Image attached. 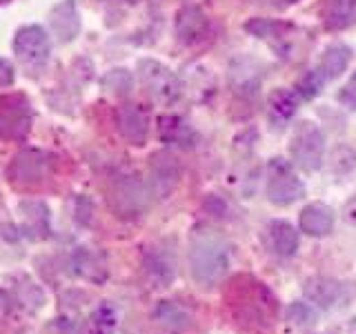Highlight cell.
I'll return each mask as SVG.
<instances>
[{
    "instance_id": "d6986e66",
    "label": "cell",
    "mask_w": 356,
    "mask_h": 334,
    "mask_svg": "<svg viewBox=\"0 0 356 334\" xmlns=\"http://www.w3.org/2000/svg\"><path fill=\"white\" fill-rule=\"evenodd\" d=\"M267 237H270V248L274 254L289 259L298 250V232L285 221H274L267 228Z\"/></svg>"
},
{
    "instance_id": "8fae6325",
    "label": "cell",
    "mask_w": 356,
    "mask_h": 334,
    "mask_svg": "<svg viewBox=\"0 0 356 334\" xmlns=\"http://www.w3.org/2000/svg\"><path fill=\"white\" fill-rule=\"evenodd\" d=\"M116 122H118V132L120 136L125 138L129 145H145L147 141V134H149V118L145 114V109L138 105H122L118 107V114H116Z\"/></svg>"
},
{
    "instance_id": "277c9868",
    "label": "cell",
    "mask_w": 356,
    "mask_h": 334,
    "mask_svg": "<svg viewBox=\"0 0 356 334\" xmlns=\"http://www.w3.org/2000/svg\"><path fill=\"white\" fill-rule=\"evenodd\" d=\"M109 203L111 209L116 212V216L136 218L149 207V189L145 187L138 176H122L114 185Z\"/></svg>"
},
{
    "instance_id": "7c38bea8",
    "label": "cell",
    "mask_w": 356,
    "mask_h": 334,
    "mask_svg": "<svg viewBox=\"0 0 356 334\" xmlns=\"http://www.w3.org/2000/svg\"><path fill=\"white\" fill-rule=\"evenodd\" d=\"M209 20L205 11L196 5H185L176 14V36L185 45H196L207 36Z\"/></svg>"
},
{
    "instance_id": "ffe728a7",
    "label": "cell",
    "mask_w": 356,
    "mask_h": 334,
    "mask_svg": "<svg viewBox=\"0 0 356 334\" xmlns=\"http://www.w3.org/2000/svg\"><path fill=\"white\" fill-rule=\"evenodd\" d=\"M341 292H343V285L339 281H334V278L316 276V278H309L305 283V296L309 301H314L321 308L337 305L341 301Z\"/></svg>"
},
{
    "instance_id": "ba28073f",
    "label": "cell",
    "mask_w": 356,
    "mask_h": 334,
    "mask_svg": "<svg viewBox=\"0 0 356 334\" xmlns=\"http://www.w3.org/2000/svg\"><path fill=\"white\" fill-rule=\"evenodd\" d=\"M178 181H181V165H178L176 156L170 152H156L149 159V183L152 194L156 198L165 200L172 196Z\"/></svg>"
},
{
    "instance_id": "3957f363",
    "label": "cell",
    "mask_w": 356,
    "mask_h": 334,
    "mask_svg": "<svg viewBox=\"0 0 356 334\" xmlns=\"http://www.w3.org/2000/svg\"><path fill=\"white\" fill-rule=\"evenodd\" d=\"M267 198L274 205H292L305 194V185L292 170V165L283 159H274L267 165V183H265Z\"/></svg>"
},
{
    "instance_id": "7402d4cb",
    "label": "cell",
    "mask_w": 356,
    "mask_h": 334,
    "mask_svg": "<svg viewBox=\"0 0 356 334\" xmlns=\"http://www.w3.org/2000/svg\"><path fill=\"white\" fill-rule=\"evenodd\" d=\"M298 94L292 92V89H276V92L270 94V100H267V114L274 122H285L294 116V111L298 107Z\"/></svg>"
},
{
    "instance_id": "1f68e13d",
    "label": "cell",
    "mask_w": 356,
    "mask_h": 334,
    "mask_svg": "<svg viewBox=\"0 0 356 334\" xmlns=\"http://www.w3.org/2000/svg\"><path fill=\"white\" fill-rule=\"evenodd\" d=\"M261 3L267 5V7H274V9H283V7H289V5L298 3V0H261Z\"/></svg>"
},
{
    "instance_id": "8992f818",
    "label": "cell",
    "mask_w": 356,
    "mask_h": 334,
    "mask_svg": "<svg viewBox=\"0 0 356 334\" xmlns=\"http://www.w3.org/2000/svg\"><path fill=\"white\" fill-rule=\"evenodd\" d=\"M138 76L145 89L149 92L152 98L161 100V103H174V100L181 96V81L178 76L165 67L159 61H140L138 63Z\"/></svg>"
},
{
    "instance_id": "44dd1931",
    "label": "cell",
    "mask_w": 356,
    "mask_h": 334,
    "mask_svg": "<svg viewBox=\"0 0 356 334\" xmlns=\"http://www.w3.org/2000/svg\"><path fill=\"white\" fill-rule=\"evenodd\" d=\"M352 58V51L348 45H332V47L325 49L323 58L318 63V74L323 76V81H332V78H339L345 67L350 65Z\"/></svg>"
},
{
    "instance_id": "83f0119b",
    "label": "cell",
    "mask_w": 356,
    "mask_h": 334,
    "mask_svg": "<svg viewBox=\"0 0 356 334\" xmlns=\"http://www.w3.org/2000/svg\"><path fill=\"white\" fill-rule=\"evenodd\" d=\"M289 319H292L296 326H309L312 319H314V315L309 312L307 305L303 303H294L292 308H289Z\"/></svg>"
},
{
    "instance_id": "9a60e30c",
    "label": "cell",
    "mask_w": 356,
    "mask_h": 334,
    "mask_svg": "<svg viewBox=\"0 0 356 334\" xmlns=\"http://www.w3.org/2000/svg\"><path fill=\"white\" fill-rule=\"evenodd\" d=\"M159 136L163 143L172 145V148H192L196 141L194 129L181 116L172 114H165L159 118Z\"/></svg>"
},
{
    "instance_id": "2e32d148",
    "label": "cell",
    "mask_w": 356,
    "mask_h": 334,
    "mask_svg": "<svg viewBox=\"0 0 356 334\" xmlns=\"http://www.w3.org/2000/svg\"><path fill=\"white\" fill-rule=\"evenodd\" d=\"M20 218L22 230L31 239H44L49 237V209L47 205L38 203V200H25L20 203Z\"/></svg>"
},
{
    "instance_id": "d4e9b609",
    "label": "cell",
    "mask_w": 356,
    "mask_h": 334,
    "mask_svg": "<svg viewBox=\"0 0 356 334\" xmlns=\"http://www.w3.org/2000/svg\"><path fill=\"white\" fill-rule=\"evenodd\" d=\"M100 85L105 87V92L109 94H129L131 92V85H134V78L127 70H111L107 72L103 78H100Z\"/></svg>"
},
{
    "instance_id": "e0dca14e",
    "label": "cell",
    "mask_w": 356,
    "mask_h": 334,
    "mask_svg": "<svg viewBox=\"0 0 356 334\" xmlns=\"http://www.w3.org/2000/svg\"><path fill=\"white\" fill-rule=\"evenodd\" d=\"M334 228V212L323 203H312L300 212V230L307 237H327Z\"/></svg>"
},
{
    "instance_id": "603a6c76",
    "label": "cell",
    "mask_w": 356,
    "mask_h": 334,
    "mask_svg": "<svg viewBox=\"0 0 356 334\" xmlns=\"http://www.w3.org/2000/svg\"><path fill=\"white\" fill-rule=\"evenodd\" d=\"M154 317L165 330H170V332H185L189 328V323H192L189 321L187 310L174 303V301H163V303L156 308Z\"/></svg>"
},
{
    "instance_id": "7a4b0ae2",
    "label": "cell",
    "mask_w": 356,
    "mask_h": 334,
    "mask_svg": "<svg viewBox=\"0 0 356 334\" xmlns=\"http://www.w3.org/2000/svg\"><path fill=\"white\" fill-rule=\"evenodd\" d=\"M227 303L236 323L245 330H270L276 315V301L263 283L241 276L229 289Z\"/></svg>"
},
{
    "instance_id": "ac0fdd59",
    "label": "cell",
    "mask_w": 356,
    "mask_h": 334,
    "mask_svg": "<svg viewBox=\"0 0 356 334\" xmlns=\"http://www.w3.org/2000/svg\"><path fill=\"white\" fill-rule=\"evenodd\" d=\"M321 16L327 29H345L356 22V0H323Z\"/></svg>"
},
{
    "instance_id": "f1b7e54d",
    "label": "cell",
    "mask_w": 356,
    "mask_h": 334,
    "mask_svg": "<svg viewBox=\"0 0 356 334\" xmlns=\"http://www.w3.org/2000/svg\"><path fill=\"white\" fill-rule=\"evenodd\" d=\"M339 100L343 105H348L350 109H356V72L352 74V78H350V83L345 85L343 89H341V94H339Z\"/></svg>"
},
{
    "instance_id": "4dcf8cb0",
    "label": "cell",
    "mask_w": 356,
    "mask_h": 334,
    "mask_svg": "<svg viewBox=\"0 0 356 334\" xmlns=\"http://www.w3.org/2000/svg\"><path fill=\"white\" fill-rule=\"evenodd\" d=\"M343 216H345V221H348V223H352V225H356V196L350 200L348 205H345Z\"/></svg>"
},
{
    "instance_id": "4fadbf2b",
    "label": "cell",
    "mask_w": 356,
    "mask_h": 334,
    "mask_svg": "<svg viewBox=\"0 0 356 334\" xmlns=\"http://www.w3.org/2000/svg\"><path fill=\"white\" fill-rule=\"evenodd\" d=\"M49 25L54 36L60 42H72L81 33V14L76 0H63L49 11Z\"/></svg>"
},
{
    "instance_id": "52a82bcc",
    "label": "cell",
    "mask_w": 356,
    "mask_h": 334,
    "mask_svg": "<svg viewBox=\"0 0 356 334\" xmlns=\"http://www.w3.org/2000/svg\"><path fill=\"white\" fill-rule=\"evenodd\" d=\"M51 172V161L44 152L25 150L20 152L9 167V181H14L20 187L38 185Z\"/></svg>"
},
{
    "instance_id": "4316f807",
    "label": "cell",
    "mask_w": 356,
    "mask_h": 334,
    "mask_svg": "<svg viewBox=\"0 0 356 334\" xmlns=\"http://www.w3.org/2000/svg\"><path fill=\"white\" fill-rule=\"evenodd\" d=\"M321 85H323V76L318 74V70L307 72V74L298 81V96H303V98L316 96V94H318V89H321Z\"/></svg>"
},
{
    "instance_id": "cb8c5ba5",
    "label": "cell",
    "mask_w": 356,
    "mask_h": 334,
    "mask_svg": "<svg viewBox=\"0 0 356 334\" xmlns=\"http://www.w3.org/2000/svg\"><path fill=\"white\" fill-rule=\"evenodd\" d=\"M76 267H78V274L89 278V281H103L107 270L105 265L100 263V256L92 254L89 250H78L76 252Z\"/></svg>"
},
{
    "instance_id": "30bf717a",
    "label": "cell",
    "mask_w": 356,
    "mask_h": 334,
    "mask_svg": "<svg viewBox=\"0 0 356 334\" xmlns=\"http://www.w3.org/2000/svg\"><path fill=\"white\" fill-rule=\"evenodd\" d=\"M143 267H145V274H147L149 283L154 287H167V285H172V281L176 278L174 252L159 248V245L145 252Z\"/></svg>"
},
{
    "instance_id": "5bb4252c",
    "label": "cell",
    "mask_w": 356,
    "mask_h": 334,
    "mask_svg": "<svg viewBox=\"0 0 356 334\" xmlns=\"http://www.w3.org/2000/svg\"><path fill=\"white\" fill-rule=\"evenodd\" d=\"M29 105L22 98L7 100L0 109V134L7 138H22L29 132Z\"/></svg>"
},
{
    "instance_id": "f546056e",
    "label": "cell",
    "mask_w": 356,
    "mask_h": 334,
    "mask_svg": "<svg viewBox=\"0 0 356 334\" xmlns=\"http://www.w3.org/2000/svg\"><path fill=\"white\" fill-rule=\"evenodd\" d=\"M14 78H16V74H14V67H11V63L5 61V58H0V87L11 85V83H14Z\"/></svg>"
},
{
    "instance_id": "6da1fadb",
    "label": "cell",
    "mask_w": 356,
    "mask_h": 334,
    "mask_svg": "<svg viewBox=\"0 0 356 334\" xmlns=\"http://www.w3.org/2000/svg\"><path fill=\"white\" fill-rule=\"evenodd\" d=\"M189 270L200 287H214L229 270V243L211 228H196L189 237Z\"/></svg>"
},
{
    "instance_id": "9c48e42d",
    "label": "cell",
    "mask_w": 356,
    "mask_h": 334,
    "mask_svg": "<svg viewBox=\"0 0 356 334\" xmlns=\"http://www.w3.org/2000/svg\"><path fill=\"white\" fill-rule=\"evenodd\" d=\"M51 42L47 31L38 25L20 27L14 36V54L27 65H42L49 58Z\"/></svg>"
},
{
    "instance_id": "484cf974",
    "label": "cell",
    "mask_w": 356,
    "mask_h": 334,
    "mask_svg": "<svg viewBox=\"0 0 356 334\" xmlns=\"http://www.w3.org/2000/svg\"><path fill=\"white\" fill-rule=\"evenodd\" d=\"M89 328L94 330V334H111L116 330V315L109 305L98 308L92 317H89Z\"/></svg>"
},
{
    "instance_id": "5b68a950",
    "label": "cell",
    "mask_w": 356,
    "mask_h": 334,
    "mask_svg": "<svg viewBox=\"0 0 356 334\" xmlns=\"http://www.w3.org/2000/svg\"><path fill=\"white\" fill-rule=\"evenodd\" d=\"M323 152H325V136L314 125V122H300L292 138V159L305 172H316L323 163Z\"/></svg>"
}]
</instances>
